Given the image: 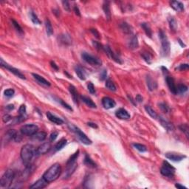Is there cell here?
Segmentation results:
<instances>
[{"label": "cell", "instance_id": "cell-34", "mask_svg": "<svg viewBox=\"0 0 189 189\" xmlns=\"http://www.w3.org/2000/svg\"><path fill=\"white\" fill-rule=\"evenodd\" d=\"M67 139H65V138L61 139V140H59V141L58 142V143H56V145H55L54 150L56 151H60V150L62 149V148H64V147L66 145H67Z\"/></svg>", "mask_w": 189, "mask_h": 189}, {"label": "cell", "instance_id": "cell-32", "mask_svg": "<svg viewBox=\"0 0 189 189\" xmlns=\"http://www.w3.org/2000/svg\"><path fill=\"white\" fill-rule=\"evenodd\" d=\"M81 99L82 101H83L87 106H89V107L93 108V109H95V108L97 107L96 104H95V103L93 102V100L90 98H89V97L84 96V95H81Z\"/></svg>", "mask_w": 189, "mask_h": 189}, {"label": "cell", "instance_id": "cell-37", "mask_svg": "<svg viewBox=\"0 0 189 189\" xmlns=\"http://www.w3.org/2000/svg\"><path fill=\"white\" fill-rule=\"evenodd\" d=\"M105 86L109 90L112 92H115L117 90V87L115 86V84H114V82L112 81L110 79H107L106 81V83H105Z\"/></svg>", "mask_w": 189, "mask_h": 189}, {"label": "cell", "instance_id": "cell-11", "mask_svg": "<svg viewBox=\"0 0 189 189\" xmlns=\"http://www.w3.org/2000/svg\"><path fill=\"white\" fill-rule=\"evenodd\" d=\"M1 66L2 67H4V68L7 69L8 70H9L10 72H12V73L14 74V75H16V76L19 78L24 79V80H25V79L26 78L25 75H24L23 74H22V72H21L19 70V69H17V68H14V67L10 66L9 64H7V63L5 62L4 60H3L2 59H1Z\"/></svg>", "mask_w": 189, "mask_h": 189}, {"label": "cell", "instance_id": "cell-52", "mask_svg": "<svg viewBox=\"0 0 189 189\" xmlns=\"http://www.w3.org/2000/svg\"><path fill=\"white\" fill-rule=\"evenodd\" d=\"M62 4H63V6H64V8L67 11H68V12H69L70 11V4H69V2L68 1H63L62 2Z\"/></svg>", "mask_w": 189, "mask_h": 189}, {"label": "cell", "instance_id": "cell-28", "mask_svg": "<svg viewBox=\"0 0 189 189\" xmlns=\"http://www.w3.org/2000/svg\"><path fill=\"white\" fill-rule=\"evenodd\" d=\"M69 91L70 93L74 103H76V104H78V93L76 88L73 85H69Z\"/></svg>", "mask_w": 189, "mask_h": 189}, {"label": "cell", "instance_id": "cell-58", "mask_svg": "<svg viewBox=\"0 0 189 189\" xmlns=\"http://www.w3.org/2000/svg\"><path fill=\"white\" fill-rule=\"evenodd\" d=\"M87 125H88L89 127H92V128H93V129H98V126H97V124L95 123L88 122L87 123Z\"/></svg>", "mask_w": 189, "mask_h": 189}, {"label": "cell", "instance_id": "cell-44", "mask_svg": "<svg viewBox=\"0 0 189 189\" xmlns=\"http://www.w3.org/2000/svg\"><path fill=\"white\" fill-rule=\"evenodd\" d=\"M141 56L143 57V59H144V61H146V63H148V64H151V56H150L149 53H143L141 54Z\"/></svg>", "mask_w": 189, "mask_h": 189}, {"label": "cell", "instance_id": "cell-48", "mask_svg": "<svg viewBox=\"0 0 189 189\" xmlns=\"http://www.w3.org/2000/svg\"><path fill=\"white\" fill-rule=\"evenodd\" d=\"M14 93H15V91L13 89H8V90H5L4 91L5 96L8 97V98H11V97L14 96Z\"/></svg>", "mask_w": 189, "mask_h": 189}, {"label": "cell", "instance_id": "cell-26", "mask_svg": "<svg viewBox=\"0 0 189 189\" xmlns=\"http://www.w3.org/2000/svg\"><path fill=\"white\" fill-rule=\"evenodd\" d=\"M160 117V121L161 125H162L168 132H173V131L174 130V127L172 123H170L169 121L164 119L163 117Z\"/></svg>", "mask_w": 189, "mask_h": 189}, {"label": "cell", "instance_id": "cell-42", "mask_svg": "<svg viewBox=\"0 0 189 189\" xmlns=\"http://www.w3.org/2000/svg\"><path fill=\"white\" fill-rule=\"evenodd\" d=\"M132 146H134V148L138 150L139 151H140V152H145V151H147L146 146L143 144H140V143H133Z\"/></svg>", "mask_w": 189, "mask_h": 189}, {"label": "cell", "instance_id": "cell-1", "mask_svg": "<svg viewBox=\"0 0 189 189\" xmlns=\"http://www.w3.org/2000/svg\"><path fill=\"white\" fill-rule=\"evenodd\" d=\"M21 158L23 163L26 166L31 165L33 158L35 156V149L31 144H26L21 149Z\"/></svg>", "mask_w": 189, "mask_h": 189}, {"label": "cell", "instance_id": "cell-38", "mask_svg": "<svg viewBox=\"0 0 189 189\" xmlns=\"http://www.w3.org/2000/svg\"><path fill=\"white\" fill-rule=\"evenodd\" d=\"M168 20H169V27H170L171 30L175 32L177 29V22L176 19L174 17H169Z\"/></svg>", "mask_w": 189, "mask_h": 189}, {"label": "cell", "instance_id": "cell-39", "mask_svg": "<svg viewBox=\"0 0 189 189\" xmlns=\"http://www.w3.org/2000/svg\"><path fill=\"white\" fill-rule=\"evenodd\" d=\"M145 110L146 112L148 113V114L150 115V117H151L152 118L154 119H157L158 117L157 114L156 112L149 106H145Z\"/></svg>", "mask_w": 189, "mask_h": 189}, {"label": "cell", "instance_id": "cell-2", "mask_svg": "<svg viewBox=\"0 0 189 189\" xmlns=\"http://www.w3.org/2000/svg\"><path fill=\"white\" fill-rule=\"evenodd\" d=\"M61 174V167L60 164L55 163L53 166H51L44 174H43V178L45 180L47 181L48 182H53V181L56 180L59 177H60Z\"/></svg>", "mask_w": 189, "mask_h": 189}, {"label": "cell", "instance_id": "cell-15", "mask_svg": "<svg viewBox=\"0 0 189 189\" xmlns=\"http://www.w3.org/2000/svg\"><path fill=\"white\" fill-rule=\"evenodd\" d=\"M51 149V144L50 142H46L41 145H40L38 148L35 149V156H38L41 154H44L47 153Z\"/></svg>", "mask_w": 189, "mask_h": 189}, {"label": "cell", "instance_id": "cell-29", "mask_svg": "<svg viewBox=\"0 0 189 189\" xmlns=\"http://www.w3.org/2000/svg\"><path fill=\"white\" fill-rule=\"evenodd\" d=\"M75 73L78 75V77L82 81H85L87 78V75H86V72L84 70V69L82 68L81 67H80L79 65H76L75 67Z\"/></svg>", "mask_w": 189, "mask_h": 189}, {"label": "cell", "instance_id": "cell-53", "mask_svg": "<svg viewBox=\"0 0 189 189\" xmlns=\"http://www.w3.org/2000/svg\"><path fill=\"white\" fill-rule=\"evenodd\" d=\"M106 76H107V71L106 69H103V70L101 71V74H100V79L101 81L106 80Z\"/></svg>", "mask_w": 189, "mask_h": 189}, {"label": "cell", "instance_id": "cell-5", "mask_svg": "<svg viewBox=\"0 0 189 189\" xmlns=\"http://www.w3.org/2000/svg\"><path fill=\"white\" fill-rule=\"evenodd\" d=\"M16 177V173L11 169H8L5 172L0 180V186L1 188H8L12 185L14 179Z\"/></svg>", "mask_w": 189, "mask_h": 189}, {"label": "cell", "instance_id": "cell-56", "mask_svg": "<svg viewBox=\"0 0 189 189\" xmlns=\"http://www.w3.org/2000/svg\"><path fill=\"white\" fill-rule=\"evenodd\" d=\"M93 45H94V47H95V48H96V49H98V50L102 49V50H103V46H102V45H101L100 43L97 42V41H93Z\"/></svg>", "mask_w": 189, "mask_h": 189}, {"label": "cell", "instance_id": "cell-31", "mask_svg": "<svg viewBox=\"0 0 189 189\" xmlns=\"http://www.w3.org/2000/svg\"><path fill=\"white\" fill-rule=\"evenodd\" d=\"M120 29L122 30V31L124 33L127 35H132V26L129 25L128 23L127 22H122V23L120 25Z\"/></svg>", "mask_w": 189, "mask_h": 189}, {"label": "cell", "instance_id": "cell-9", "mask_svg": "<svg viewBox=\"0 0 189 189\" xmlns=\"http://www.w3.org/2000/svg\"><path fill=\"white\" fill-rule=\"evenodd\" d=\"M38 130V126L33 123L25 124V125L22 126L20 129L21 133L23 135H27V136H32L35 133H36Z\"/></svg>", "mask_w": 189, "mask_h": 189}, {"label": "cell", "instance_id": "cell-6", "mask_svg": "<svg viewBox=\"0 0 189 189\" xmlns=\"http://www.w3.org/2000/svg\"><path fill=\"white\" fill-rule=\"evenodd\" d=\"M68 127L69 129H70V131L73 132L76 135V137L78 138V140H80L82 143H84V144H85V145H87V146H88V145L92 144V143H93L92 140H90V139L88 137H87V135L78 128V127H75V125H73V124H72V123L69 124Z\"/></svg>", "mask_w": 189, "mask_h": 189}, {"label": "cell", "instance_id": "cell-22", "mask_svg": "<svg viewBox=\"0 0 189 189\" xmlns=\"http://www.w3.org/2000/svg\"><path fill=\"white\" fill-rule=\"evenodd\" d=\"M103 11L104 12L105 16L107 20H110L112 18V14H111L110 8V2L109 1H105L103 4Z\"/></svg>", "mask_w": 189, "mask_h": 189}, {"label": "cell", "instance_id": "cell-47", "mask_svg": "<svg viewBox=\"0 0 189 189\" xmlns=\"http://www.w3.org/2000/svg\"><path fill=\"white\" fill-rule=\"evenodd\" d=\"M189 69V65L188 64H182L179 65L178 67H176L175 70L177 71H185V70H188Z\"/></svg>", "mask_w": 189, "mask_h": 189}, {"label": "cell", "instance_id": "cell-10", "mask_svg": "<svg viewBox=\"0 0 189 189\" xmlns=\"http://www.w3.org/2000/svg\"><path fill=\"white\" fill-rule=\"evenodd\" d=\"M33 169L32 167V165H29V166H26V168L23 172H22L19 174V178H18V181L20 182H24L26 180H28V178L30 177V176L31 175V174L33 173Z\"/></svg>", "mask_w": 189, "mask_h": 189}, {"label": "cell", "instance_id": "cell-17", "mask_svg": "<svg viewBox=\"0 0 189 189\" xmlns=\"http://www.w3.org/2000/svg\"><path fill=\"white\" fill-rule=\"evenodd\" d=\"M115 115L116 117L121 120H129L131 117L130 114L128 112V111L126 110L125 109H123V108H120L116 111Z\"/></svg>", "mask_w": 189, "mask_h": 189}, {"label": "cell", "instance_id": "cell-33", "mask_svg": "<svg viewBox=\"0 0 189 189\" xmlns=\"http://www.w3.org/2000/svg\"><path fill=\"white\" fill-rule=\"evenodd\" d=\"M84 163L86 165L87 167L89 168H92V169H95V168L97 167V165L93 160L91 159L90 156L88 154H85V157H84Z\"/></svg>", "mask_w": 189, "mask_h": 189}, {"label": "cell", "instance_id": "cell-12", "mask_svg": "<svg viewBox=\"0 0 189 189\" xmlns=\"http://www.w3.org/2000/svg\"><path fill=\"white\" fill-rule=\"evenodd\" d=\"M5 138L6 142H10L11 140H14L15 142H19L22 140V138L19 135V134L18 133L17 131L14 130V129H11V130L8 131L6 132Z\"/></svg>", "mask_w": 189, "mask_h": 189}, {"label": "cell", "instance_id": "cell-46", "mask_svg": "<svg viewBox=\"0 0 189 189\" xmlns=\"http://www.w3.org/2000/svg\"><path fill=\"white\" fill-rule=\"evenodd\" d=\"M179 128L182 132H183L185 134L187 138H188V132H189V128H188V126L187 124H182L179 127Z\"/></svg>", "mask_w": 189, "mask_h": 189}, {"label": "cell", "instance_id": "cell-3", "mask_svg": "<svg viewBox=\"0 0 189 189\" xmlns=\"http://www.w3.org/2000/svg\"><path fill=\"white\" fill-rule=\"evenodd\" d=\"M79 155V150H78L75 153H74L72 156L69 157L68 161L67 162V169H66L65 172H64L63 178L68 179L72 175L75 171L76 170L78 167V163L76 160L78 157Z\"/></svg>", "mask_w": 189, "mask_h": 189}, {"label": "cell", "instance_id": "cell-35", "mask_svg": "<svg viewBox=\"0 0 189 189\" xmlns=\"http://www.w3.org/2000/svg\"><path fill=\"white\" fill-rule=\"evenodd\" d=\"M45 28H46V32L47 34L49 36H50L53 34V26H52V24L50 21L49 19H45Z\"/></svg>", "mask_w": 189, "mask_h": 189}, {"label": "cell", "instance_id": "cell-57", "mask_svg": "<svg viewBox=\"0 0 189 189\" xmlns=\"http://www.w3.org/2000/svg\"><path fill=\"white\" fill-rule=\"evenodd\" d=\"M90 31H91L92 33H93V35H95V37H96V38H101L99 33H98V30H97L96 29H91V30H90Z\"/></svg>", "mask_w": 189, "mask_h": 189}, {"label": "cell", "instance_id": "cell-50", "mask_svg": "<svg viewBox=\"0 0 189 189\" xmlns=\"http://www.w3.org/2000/svg\"><path fill=\"white\" fill-rule=\"evenodd\" d=\"M19 115H22V116H25L26 115V113H27V109H26L25 105H22V106L19 107Z\"/></svg>", "mask_w": 189, "mask_h": 189}, {"label": "cell", "instance_id": "cell-41", "mask_svg": "<svg viewBox=\"0 0 189 189\" xmlns=\"http://www.w3.org/2000/svg\"><path fill=\"white\" fill-rule=\"evenodd\" d=\"M12 23H13V25H14V28H15L16 30L18 32V33L22 35H23L24 34L23 29H22V27L19 25V24L18 23L17 21H15L14 19H12Z\"/></svg>", "mask_w": 189, "mask_h": 189}, {"label": "cell", "instance_id": "cell-13", "mask_svg": "<svg viewBox=\"0 0 189 189\" xmlns=\"http://www.w3.org/2000/svg\"><path fill=\"white\" fill-rule=\"evenodd\" d=\"M103 50L105 51L106 54L113 61H114L115 62L118 63V64H122V61L121 59L118 56V55H117L116 53H114V52L112 50V49L110 48V47L109 45H106V46H103Z\"/></svg>", "mask_w": 189, "mask_h": 189}, {"label": "cell", "instance_id": "cell-54", "mask_svg": "<svg viewBox=\"0 0 189 189\" xmlns=\"http://www.w3.org/2000/svg\"><path fill=\"white\" fill-rule=\"evenodd\" d=\"M58 135H59V133L57 132H53V133L51 134L50 136V141L53 142L56 140V139L57 138Z\"/></svg>", "mask_w": 189, "mask_h": 189}, {"label": "cell", "instance_id": "cell-51", "mask_svg": "<svg viewBox=\"0 0 189 189\" xmlns=\"http://www.w3.org/2000/svg\"><path fill=\"white\" fill-rule=\"evenodd\" d=\"M58 101H59V102L62 105V106H64V108H66V109H68V110H69V111H72V107H71V106H69V104H67V103L64 102V101H62V100H61V99H58Z\"/></svg>", "mask_w": 189, "mask_h": 189}, {"label": "cell", "instance_id": "cell-16", "mask_svg": "<svg viewBox=\"0 0 189 189\" xmlns=\"http://www.w3.org/2000/svg\"><path fill=\"white\" fill-rule=\"evenodd\" d=\"M102 105L106 109H112L116 106V102L109 97H103L102 98Z\"/></svg>", "mask_w": 189, "mask_h": 189}, {"label": "cell", "instance_id": "cell-45", "mask_svg": "<svg viewBox=\"0 0 189 189\" xmlns=\"http://www.w3.org/2000/svg\"><path fill=\"white\" fill-rule=\"evenodd\" d=\"M159 107L160 109H161L162 112H163L164 113H168L169 112V107L166 103H159Z\"/></svg>", "mask_w": 189, "mask_h": 189}, {"label": "cell", "instance_id": "cell-49", "mask_svg": "<svg viewBox=\"0 0 189 189\" xmlns=\"http://www.w3.org/2000/svg\"><path fill=\"white\" fill-rule=\"evenodd\" d=\"M87 89H88L89 92H90L91 94H95L96 93V90L95 89V86L92 82H89L88 84H87Z\"/></svg>", "mask_w": 189, "mask_h": 189}, {"label": "cell", "instance_id": "cell-21", "mask_svg": "<svg viewBox=\"0 0 189 189\" xmlns=\"http://www.w3.org/2000/svg\"><path fill=\"white\" fill-rule=\"evenodd\" d=\"M59 41L64 45H71L72 43V39L69 34H61L58 37Z\"/></svg>", "mask_w": 189, "mask_h": 189}, {"label": "cell", "instance_id": "cell-61", "mask_svg": "<svg viewBox=\"0 0 189 189\" xmlns=\"http://www.w3.org/2000/svg\"><path fill=\"white\" fill-rule=\"evenodd\" d=\"M50 64H51V67H53V69H56V70H59V67H58L57 64H56L54 61H50Z\"/></svg>", "mask_w": 189, "mask_h": 189}, {"label": "cell", "instance_id": "cell-40", "mask_svg": "<svg viewBox=\"0 0 189 189\" xmlns=\"http://www.w3.org/2000/svg\"><path fill=\"white\" fill-rule=\"evenodd\" d=\"M30 17L32 22H33V24H35V25H40V24H41V21L39 20V19L37 17L36 14H35L34 12H33V11H30Z\"/></svg>", "mask_w": 189, "mask_h": 189}, {"label": "cell", "instance_id": "cell-20", "mask_svg": "<svg viewBox=\"0 0 189 189\" xmlns=\"http://www.w3.org/2000/svg\"><path fill=\"white\" fill-rule=\"evenodd\" d=\"M166 81L171 93H173L174 95H177V87H176L175 83H174V78L172 77L167 76L166 78Z\"/></svg>", "mask_w": 189, "mask_h": 189}, {"label": "cell", "instance_id": "cell-24", "mask_svg": "<svg viewBox=\"0 0 189 189\" xmlns=\"http://www.w3.org/2000/svg\"><path fill=\"white\" fill-rule=\"evenodd\" d=\"M32 75H33V78L37 81V82H38V84H40L41 85H42V86L50 87V83L47 80H46L44 78H43L42 76H41V75H38V74L36 73H32Z\"/></svg>", "mask_w": 189, "mask_h": 189}, {"label": "cell", "instance_id": "cell-8", "mask_svg": "<svg viewBox=\"0 0 189 189\" xmlns=\"http://www.w3.org/2000/svg\"><path fill=\"white\" fill-rule=\"evenodd\" d=\"M175 168L173 167L172 165L169 163L167 161H163L162 167L160 169V173L163 176L169 177V178H172L175 174Z\"/></svg>", "mask_w": 189, "mask_h": 189}, {"label": "cell", "instance_id": "cell-55", "mask_svg": "<svg viewBox=\"0 0 189 189\" xmlns=\"http://www.w3.org/2000/svg\"><path fill=\"white\" fill-rule=\"evenodd\" d=\"M11 119H12V117L11 115H9V114H5L2 117L3 122L5 123H8L11 120Z\"/></svg>", "mask_w": 189, "mask_h": 189}, {"label": "cell", "instance_id": "cell-23", "mask_svg": "<svg viewBox=\"0 0 189 189\" xmlns=\"http://www.w3.org/2000/svg\"><path fill=\"white\" fill-rule=\"evenodd\" d=\"M146 84L150 91H154V90H156L157 88V81L154 80L150 75H147L146 76Z\"/></svg>", "mask_w": 189, "mask_h": 189}, {"label": "cell", "instance_id": "cell-4", "mask_svg": "<svg viewBox=\"0 0 189 189\" xmlns=\"http://www.w3.org/2000/svg\"><path fill=\"white\" fill-rule=\"evenodd\" d=\"M159 37L161 41V55L163 57H167L170 54L171 45L167 35L163 30L159 32Z\"/></svg>", "mask_w": 189, "mask_h": 189}, {"label": "cell", "instance_id": "cell-7", "mask_svg": "<svg viewBox=\"0 0 189 189\" xmlns=\"http://www.w3.org/2000/svg\"><path fill=\"white\" fill-rule=\"evenodd\" d=\"M81 57L83 60L86 61L87 64L92 66H101L102 64V61L97 56L90 54V53L84 52L81 54Z\"/></svg>", "mask_w": 189, "mask_h": 189}, {"label": "cell", "instance_id": "cell-63", "mask_svg": "<svg viewBox=\"0 0 189 189\" xmlns=\"http://www.w3.org/2000/svg\"><path fill=\"white\" fill-rule=\"evenodd\" d=\"M6 109H7L8 110H9V111L13 110V109H14V105H13V104H9V105H8V106H6Z\"/></svg>", "mask_w": 189, "mask_h": 189}, {"label": "cell", "instance_id": "cell-43", "mask_svg": "<svg viewBox=\"0 0 189 189\" xmlns=\"http://www.w3.org/2000/svg\"><path fill=\"white\" fill-rule=\"evenodd\" d=\"M188 91V87L184 84H179L177 87V93L179 94H184Z\"/></svg>", "mask_w": 189, "mask_h": 189}, {"label": "cell", "instance_id": "cell-36", "mask_svg": "<svg viewBox=\"0 0 189 189\" xmlns=\"http://www.w3.org/2000/svg\"><path fill=\"white\" fill-rule=\"evenodd\" d=\"M140 26H141L142 28L143 29V30H144V32L146 33L147 36H148L149 38H151V36H152V31H151V27H150L149 25H148V23L143 22V23H141Z\"/></svg>", "mask_w": 189, "mask_h": 189}, {"label": "cell", "instance_id": "cell-60", "mask_svg": "<svg viewBox=\"0 0 189 189\" xmlns=\"http://www.w3.org/2000/svg\"><path fill=\"white\" fill-rule=\"evenodd\" d=\"M74 11H75V14H76L78 17H81L80 11H79L78 7H77V5H75V7H74Z\"/></svg>", "mask_w": 189, "mask_h": 189}, {"label": "cell", "instance_id": "cell-64", "mask_svg": "<svg viewBox=\"0 0 189 189\" xmlns=\"http://www.w3.org/2000/svg\"><path fill=\"white\" fill-rule=\"evenodd\" d=\"M178 42H179V44H180V46H181V47H185V46H186V45H185V44H184L183 42H182V41H181V40L180 39V38H179V39H178Z\"/></svg>", "mask_w": 189, "mask_h": 189}, {"label": "cell", "instance_id": "cell-59", "mask_svg": "<svg viewBox=\"0 0 189 189\" xmlns=\"http://www.w3.org/2000/svg\"><path fill=\"white\" fill-rule=\"evenodd\" d=\"M135 100H136V101H137V102L141 103V102H143V97H142L140 95L138 94V95H137Z\"/></svg>", "mask_w": 189, "mask_h": 189}, {"label": "cell", "instance_id": "cell-19", "mask_svg": "<svg viewBox=\"0 0 189 189\" xmlns=\"http://www.w3.org/2000/svg\"><path fill=\"white\" fill-rule=\"evenodd\" d=\"M46 115H47V117L48 120H49L50 121H51V122L53 123L56 124V125H62V124L64 123V120H63L62 119L60 118V117H57V116L55 115V114H52L50 112H47Z\"/></svg>", "mask_w": 189, "mask_h": 189}, {"label": "cell", "instance_id": "cell-25", "mask_svg": "<svg viewBox=\"0 0 189 189\" xmlns=\"http://www.w3.org/2000/svg\"><path fill=\"white\" fill-rule=\"evenodd\" d=\"M47 138V133L44 132H37L31 136V139L34 141L41 142Z\"/></svg>", "mask_w": 189, "mask_h": 189}, {"label": "cell", "instance_id": "cell-27", "mask_svg": "<svg viewBox=\"0 0 189 189\" xmlns=\"http://www.w3.org/2000/svg\"><path fill=\"white\" fill-rule=\"evenodd\" d=\"M170 5L174 11L177 12H182L184 11V5L179 1H171Z\"/></svg>", "mask_w": 189, "mask_h": 189}, {"label": "cell", "instance_id": "cell-30", "mask_svg": "<svg viewBox=\"0 0 189 189\" xmlns=\"http://www.w3.org/2000/svg\"><path fill=\"white\" fill-rule=\"evenodd\" d=\"M128 46L130 49L135 50L139 47V42H138V36L136 35H132V37L131 38V39L129 40L128 43Z\"/></svg>", "mask_w": 189, "mask_h": 189}, {"label": "cell", "instance_id": "cell-14", "mask_svg": "<svg viewBox=\"0 0 189 189\" xmlns=\"http://www.w3.org/2000/svg\"><path fill=\"white\" fill-rule=\"evenodd\" d=\"M165 156H166V158H168L170 160L174 161V162H180L182 160L185 159L187 157L186 155L176 152H167L166 153Z\"/></svg>", "mask_w": 189, "mask_h": 189}, {"label": "cell", "instance_id": "cell-62", "mask_svg": "<svg viewBox=\"0 0 189 189\" xmlns=\"http://www.w3.org/2000/svg\"><path fill=\"white\" fill-rule=\"evenodd\" d=\"M175 187L177 188H180V189H187L186 187L183 186V185H182L180 183H177V184H175Z\"/></svg>", "mask_w": 189, "mask_h": 189}, {"label": "cell", "instance_id": "cell-18", "mask_svg": "<svg viewBox=\"0 0 189 189\" xmlns=\"http://www.w3.org/2000/svg\"><path fill=\"white\" fill-rule=\"evenodd\" d=\"M48 183H49V182H48L47 181L45 180L42 177L41 179H40V180H37L36 182H34L33 185H30V189H41V188H45V187L48 185Z\"/></svg>", "mask_w": 189, "mask_h": 189}]
</instances>
